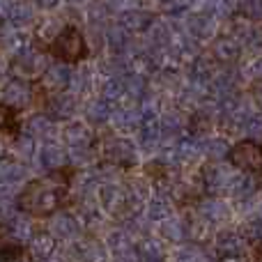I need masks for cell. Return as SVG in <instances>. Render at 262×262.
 <instances>
[{"label": "cell", "instance_id": "obj_18", "mask_svg": "<svg viewBox=\"0 0 262 262\" xmlns=\"http://www.w3.org/2000/svg\"><path fill=\"white\" fill-rule=\"evenodd\" d=\"M242 44L230 35H221L209 44V53H212V60H216L221 67H230L232 62H237L242 55Z\"/></svg>", "mask_w": 262, "mask_h": 262}, {"label": "cell", "instance_id": "obj_16", "mask_svg": "<svg viewBox=\"0 0 262 262\" xmlns=\"http://www.w3.org/2000/svg\"><path fill=\"white\" fill-rule=\"evenodd\" d=\"M124 193H127L129 212L140 214L143 209H147L154 189L147 184V180H143V177H131V180L124 182Z\"/></svg>", "mask_w": 262, "mask_h": 262}, {"label": "cell", "instance_id": "obj_31", "mask_svg": "<svg viewBox=\"0 0 262 262\" xmlns=\"http://www.w3.org/2000/svg\"><path fill=\"white\" fill-rule=\"evenodd\" d=\"M172 262H214V253L203 244H182L172 253Z\"/></svg>", "mask_w": 262, "mask_h": 262}, {"label": "cell", "instance_id": "obj_33", "mask_svg": "<svg viewBox=\"0 0 262 262\" xmlns=\"http://www.w3.org/2000/svg\"><path fill=\"white\" fill-rule=\"evenodd\" d=\"M14 152H16L18 161L26 166V163H32L37 159L39 161V147H37V140H32L30 136L21 134L16 140H14Z\"/></svg>", "mask_w": 262, "mask_h": 262}, {"label": "cell", "instance_id": "obj_43", "mask_svg": "<svg viewBox=\"0 0 262 262\" xmlns=\"http://www.w3.org/2000/svg\"><path fill=\"white\" fill-rule=\"evenodd\" d=\"M0 262H3V260H0Z\"/></svg>", "mask_w": 262, "mask_h": 262}, {"label": "cell", "instance_id": "obj_42", "mask_svg": "<svg viewBox=\"0 0 262 262\" xmlns=\"http://www.w3.org/2000/svg\"><path fill=\"white\" fill-rule=\"evenodd\" d=\"M258 219H260V221H262V203L258 205Z\"/></svg>", "mask_w": 262, "mask_h": 262}, {"label": "cell", "instance_id": "obj_3", "mask_svg": "<svg viewBox=\"0 0 262 262\" xmlns=\"http://www.w3.org/2000/svg\"><path fill=\"white\" fill-rule=\"evenodd\" d=\"M49 58H46V53L41 49H37V46H30L28 44L26 49H21L16 55H12V62H9V72L14 74V78H18V81H37L46 74V69H49Z\"/></svg>", "mask_w": 262, "mask_h": 262}, {"label": "cell", "instance_id": "obj_41", "mask_svg": "<svg viewBox=\"0 0 262 262\" xmlns=\"http://www.w3.org/2000/svg\"><path fill=\"white\" fill-rule=\"evenodd\" d=\"M5 152H7V147H5V140H3V138H0V161H3Z\"/></svg>", "mask_w": 262, "mask_h": 262}, {"label": "cell", "instance_id": "obj_25", "mask_svg": "<svg viewBox=\"0 0 262 262\" xmlns=\"http://www.w3.org/2000/svg\"><path fill=\"white\" fill-rule=\"evenodd\" d=\"M136 251H138V262H163V258H166V242L159 235L140 237L138 244H136Z\"/></svg>", "mask_w": 262, "mask_h": 262}, {"label": "cell", "instance_id": "obj_13", "mask_svg": "<svg viewBox=\"0 0 262 262\" xmlns=\"http://www.w3.org/2000/svg\"><path fill=\"white\" fill-rule=\"evenodd\" d=\"M23 134L30 136L32 140H44V143L60 140L58 122L46 113H32L30 118L26 120V124H23Z\"/></svg>", "mask_w": 262, "mask_h": 262}, {"label": "cell", "instance_id": "obj_37", "mask_svg": "<svg viewBox=\"0 0 262 262\" xmlns=\"http://www.w3.org/2000/svg\"><path fill=\"white\" fill-rule=\"evenodd\" d=\"M242 74H244L246 78H253V81L262 83V53H260V55H255V58H251L249 62L244 64Z\"/></svg>", "mask_w": 262, "mask_h": 262}, {"label": "cell", "instance_id": "obj_10", "mask_svg": "<svg viewBox=\"0 0 262 262\" xmlns=\"http://www.w3.org/2000/svg\"><path fill=\"white\" fill-rule=\"evenodd\" d=\"M35 99V90L32 83L18 81V78H9L0 90V106L7 111H26Z\"/></svg>", "mask_w": 262, "mask_h": 262}, {"label": "cell", "instance_id": "obj_19", "mask_svg": "<svg viewBox=\"0 0 262 262\" xmlns=\"http://www.w3.org/2000/svg\"><path fill=\"white\" fill-rule=\"evenodd\" d=\"M157 232L159 237H161L163 242H168V244H186V239H189V228H186V219L182 216V214H172V216H168L166 221H161L157 226Z\"/></svg>", "mask_w": 262, "mask_h": 262}, {"label": "cell", "instance_id": "obj_1", "mask_svg": "<svg viewBox=\"0 0 262 262\" xmlns=\"http://www.w3.org/2000/svg\"><path fill=\"white\" fill-rule=\"evenodd\" d=\"M67 191V177L62 172H49L46 177L26 184V189L18 193V209L28 216H53L55 212H60Z\"/></svg>", "mask_w": 262, "mask_h": 262}, {"label": "cell", "instance_id": "obj_29", "mask_svg": "<svg viewBox=\"0 0 262 262\" xmlns=\"http://www.w3.org/2000/svg\"><path fill=\"white\" fill-rule=\"evenodd\" d=\"M28 249H30V258L35 262H41L44 258H49V255H53L55 251L60 249L58 242L53 239V235L51 232H37L35 237H32V242L28 244Z\"/></svg>", "mask_w": 262, "mask_h": 262}, {"label": "cell", "instance_id": "obj_8", "mask_svg": "<svg viewBox=\"0 0 262 262\" xmlns=\"http://www.w3.org/2000/svg\"><path fill=\"white\" fill-rule=\"evenodd\" d=\"M246 249H249V239L244 237L242 230H235V228H221V230L214 232L212 237V246L209 251L214 253V258H244Z\"/></svg>", "mask_w": 262, "mask_h": 262}, {"label": "cell", "instance_id": "obj_17", "mask_svg": "<svg viewBox=\"0 0 262 262\" xmlns=\"http://www.w3.org/2000/svg\"><path fill=\"white\" fill-rule=\"evenodd\" d=\"M154 23V16L145 7H129L122 14H118V26L127 30L129 35H145L147 28Z\"/></svg>", "mask_w": 262, "mask_h": 262}, {"label": "cell", "instance_id": "obj_21", "mask_svg": "<svg viewBox=\"0 0 262 262\" xmlns=\"http://www.w3.org/2000/svg\"><path fill=\"white\" fill-rule=\"evenodd\" d=\"M28 180V168L21 161H0V191H16Z\"/></svg>", "mask_w": 262, "mask_h": 262}, {"label": "cell", "instance_id": "obj_4", "mask_svg": "<svg viewBox=\"0 0 262 262\" xmlns=\"http://www.w3.org/2000/svg\"><path fill=\"white\" fill-rule=\"evenodd\" d=\"M97 154H101L104 163H108V166L120 170V168L136 166V161H138V145L131 138H124V136L108 134L106 138H101Z\"/></svg>", "mask_w": 262, "mask_h": 262}, {"label": "cell", "instance_id": "obj_12", "mask_svg": "<svg viewBox=\"0 0 262 262\" xmlns=\"http://www.w3.org/2000/svg\"><path fill=\"white\" fill-rule=\"evenodd\" d=\"M72 78H74V67L67 62H51L46 74L41 76V85H44L46 92L51 95H62V92L69 90L72 85Z\"/></svg>", "mask_w": 262, "mask_h": 262}, {"label": "cell", "instance_id": "obj_14", "mask_svg": "<svg viewBox=\"0 0 262 262\" xmlns=\"http://www.w3.org/2000/svg\"><path fill=\"white\" fill-rule=\"evenodd\" d=\"M69 253L74 255L76 262H108L111 260V253L104 242L95 239V237H85V235L76 244L69 246Z\"/></svg>", "mask_w": 262, "mask_h": 262}, {"label": "cell", "instance_id": "obj_30", "mask_svg": "<svg viewBox=\"0 0 262 262\" xmlns=\"http://www.w3.org/2000/svg\"><path fill=\"white\" fill-rule=\"evenodd\" d=\"M0 46L7 51L9 55H16L21 49H26V37H23V28H16L12 23H3L0 26Z\"/></svg>", "mask_w": 262, "mask_h": 262}, {"label": "cell", "instance_id": "obj_9", "mask_svg": "<svg viewBox=\"0 0 262 262\" xmlns=\"http://www.w3.org/2000/svg\"><path fill=\"white\" fill-rule=\"evenodd\" d=\"M193 212H195V216H198L207 228L221 230L223 223H228V221H230V216H232V205L228 203L226 198L205 195L203 200H198V205H195Z\"/></svg>", "mask_w": 262, "mask_h": 262}, {"label": "cell", "instance_id": "obj_36", "mask_svg": "<svg viewBox=\"0 0 262 262\" xmlns=\"http://www.w3.org/2000/svg\"><path fill=\"white\" fill-rule=\"evenodd\" d=\"M16 209H18L16 191H0V216H9Z\"/></svg>", "mask_w": 262, "mask_h": 262}, {"label": "cell", "instance_id": "obj_20", "mask_svg": "<svg viewBox=\"0 0 262 262\" xmlns=\"http://www.w3.org/2000/svg\"><path fill=\"white\" fill-rule=\"evenodd\" d=\"M39 163L46 168L49 172H60L64 166L69 163L67 157V147H64L60 140H51V143H44L39 147Z\"/></svg>", "mask_w": 262, "mask_h": 262}, {"label": "cell", "instance_id": "obj_39", "mask_svg": "<svg viewBox=\"0 0 262 262\" xmlns=\"http://www.w3.org/2000/svg\"><path fill=\"white\" fill-rule=\"evenodd\" d=\"M253 99H255V104L262 108V83H258L255 85V90H253Z\"/></svg>", "mask_w": 262, "mask_h": 262}, {"label": "cell", "instance_id": "obj_23", "mask_svg": "<svg viewBox=\"0 0 262 262\" xmlns=\"http://www.w3.org/2000/svg\"><path fill=\"white\" fill-rule=\"evenodd\" d=\"M200 136V147H203V157L209 159V163H219L223 159L230 157V145L223 136L214 134H198Z\"/></svg>", "mask_w": 262, "mask_h": 262}, {"label": "cell", "instance_id": "obj_2", "mask_svg": "<svg viewBox=\"0 0 262 262\" xmlns=\"http://www.w3.org/2000/svg\"><path fill=\"white\" fill-rule=\"evenodd\" d=\"M242 172L235 170L230 163L219 161V163H207L200 170V184L207 191V195H216V198H230L232 191L237 186Z\"/></svg>", "mask_w": 262, "mask_h": 262}, {"label": "cell", "instance_id": "obj_26", "mask_svg": "<svg viewBox=\"0 0 262 262\" xmlns=\"http://www.w3.org/2000/svg\"><path fill=\"white\" fill-rule=\"evenodd\" d=\"M64 28H67V26L60 21V16H55V14H46V16H41L39 21H37L35 35H37V39H39L41 44L53 46L55 39L60 37V32H62Z\"/></svg>", "mask_w": 262, "mask_h": 262}, {"label": "cell", "instance_id": "obj_5", "mask_svg": "<svg viewBox=\"0 0 262 262\" xmlns=\"http://www.w3.org/2000/svg\"><path fill=\"white\" fill-rule=\"evenodd\" d=\"M235 170L244 172V175H260L262 172V145L253 143V140H239V143L232 145L230 157H228Z\"/></svg>", "mask_w": 262, "mask_h": 262}, {"label": "cell", "instance_id": "obj_7", "mask_svg": "<svg viewBox=\"0 0 262 262\" xmlns=\"http://www.w3.org/2000/svg\"><path fill=\"white\" fill-rule=\"evenodd\" d=\"M46 232L53 235V239L62 242V244H76L78 239L83 237V223L81 219L76 216V212H69V209H60L55 212L53 216H49V226H46Z\"/></svg>", "mask_w": 262, "mask_h": 262}, {"label": "cell", "instance_id": "obj_28", "mask_svg": "<svg viewBox=\"0 0 262 262\" xmlns=\"http://www.w3.org/2000/svg\"><path fill=\"white\" fill-rule=\"evenodd\" d=\"M95 78H97V69L92 64H81V67L74 69V78H72V85H69V95H74L78 99V95L83 92H90L92 85H95Z\"/></svg>", "mask_w": 262, "mask_h": 262}, {"label": "cell", "instance_id": "obj_32", "mask_svg": "<svg viewBox=\"0 0 262 262\" xmlns=\"http://www.w3.org/2000/svg\"><path fill=\"white\" fill-rule=\"evenodd\" d=\"M113 104H108V101H104L101 97H97V99H90L85 104V120L88 124H106L111 122V115H113Z\"/></svg>", "mask_w": 262, "mask_h": 262}, {"label": "cell", "instance_id": "obj_11", "mask_svg": "<svg viewBox=\"0 0 262 262\" xmlns=\"http://www.w3.org/2000/svg\"><path fill=\"white\" fill-rule=\"evenodd\" d=\"M184 30L195 44H200V41H209V44H212V41L216 39L219 21H214L212 16L198 12V9H191L184 16Z\"/></svg>", "mask_w": 262, "mask_h": 262}, {"label": "cell", "instance_id": "obj_15", "mask_svg": "<svg viewBox=\"0 0 262 262\" xmlns=\"http://www.w3.org/2000/svg\"><path fill=\"white\" fill-rule=\"evenodd\" d=\"M60 140L67 149L95 147V131L88 122H67L60 131Z\"/></svg>", "mask_w": 262, "mask_h": 262}, {"label": "cell", "instance_id": "obj_40", "mask_svg": "<svg viewBox=\"0 0 262 262\" xmlns=\"http://www.w3.org/2000/svg\"><path fill=\"white\" fill-rule=\"evenodd\" d=\"M7 262H35L32 258H23V255H14V258H9Z\"/></svg>", "mask_w": 262, "mask_h": 262}, {"label": "cell", "instance_id": "obj_6", "mask_svg": "<svg viewBox=\"0 0 262 262\" xmlns=\"http://www.w3.org/2000/svg\"><path fill=\"white\" fill-rule=\"evenodd\" d=\"M53 53L60 58V62H67V64L78 62L88 53V37L76 26H67L60 32L58 39H55Z\"/></svg>", "mask_w": 262, "mask_h": 262}, {"label": "cell", "instance_id": "obj_38", "mask_svg": "<svg viewBox=\"0 0 262 262\" xmlns=\"http://www.w3.org/2000/svg\"><path fill=\"white\" fill-rule=\"evenodd\" d=\"M41 262H67V251H64V249H58L53 255H49V258H44Z\"/></svg>", "mask_w": 262, "mask_h": 262}, {"label": "cell", "instance_id": "obj_34", "mask_svg": "<svg viewBox=\"0 0 262 262\" xmlns=\"http://www.w3.org/2000/svg\"><path fill=\"white\" fill-rule=\"evenodd\" d=\"M237 12H239L242 18L251 23H260L262 21V3L260 0H246V3L237 5Z\"/></svg>", "mask_w": 262, "mask_h": 262}, {"label": "cell", "instance_id": "obj_27", "mask_svg": "<svg viewBox=\"0 0 262 262\" xmlns=\"http://www.w3.org/2000/svg\"><path fill=\"white\" fill-rule=\"evenodd\" d=\"M37 18V5L32 3H7V16L5 23H12L16 28H26Z\"/></svg>", "mask_w": 262, "mask_h": 262}, {"label": "cell", "instance_id": "obj_35", "mask_svg": "<svg viewBox=\"0 0 262 262\" xmlns=\"http://www.w3.org/2000/svg\"><path fill=\"white\" fill-rule=\"evenodd\" d=\"M242 136H246V140L260 143V140H262V113L255 111V113L251 115L249 122H246V127H244V131H242Z\"/></svg>", "mask_w": 262, "mask_h": 262}, {"label": "cell", "instance_id": "obj_24", "mask_svg": "<svg viewBox=\"0 0 262 262\" xmlns=\"http://www.w3.org/2000/svg\"><path fill=\"white\" fill-rule=\"evenodd\" d=\"M35 228H32V221L28 214H18V216H12L7 223V237L12 244H18V246H26L32 242L35 237Z\"/></svg>", "mask_w": 262, "mask_h": 262}, {"label": "cell", "instance_id": "obj_22", "mask_svg": "<svg viewBox=\"0 0 262 262\" xmlns=\"http://www.w3.org/2000/svg\"><path fill=\"white\" fill-rule=\"evenodd\" d=\"M78 108V99L69 92H62V95H51L49 104H46V115L55 120V122H62V120H69Z\"/></svg>", "mask_w": 262, "mask_h": 262}]
</instances>
